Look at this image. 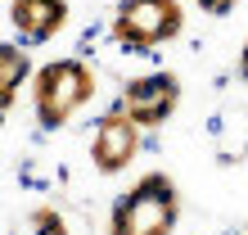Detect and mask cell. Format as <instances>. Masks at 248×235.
Wrapping results in <instances>:
<instances>
[{
  "mask_svg": "<svg viewBox=\"0 0 248 235\" xmlns=\"http://www.w3.org/2000/svg\"><path fill=\"white\" fill-rule=\"evenodd\" d=\"M95 95V72L81 59H54L36 72V118L41 127H63Z\"/></svg>",
  "mask_w": 248,
  "mask_h": 235,
  "instance_id": "2",
  "label": "cell"
},
{
  "mask_svg": "<svg viewBox=\"0 0 248 235\" xmlns=\"http://www.w3.org/2000/svg\"><path fill=\"white\" fill-rule=\"evenodd\" d=\"M176 213H181V199H176L171 176L149 172L113 203L108 235H171Z\"/></svg>",
  "mask_w": 248,
  "mask_h": 235,
  "instance_id": "1",
  "label": "cell"
},
{
  "mask_svg": "<svg viewBox=\"0 0 248 235\" xmlns=\"http://www.w3.org/2000/svg\"><path fill=\"white\" fill-rule=\"evenodd\" d=\"M136 150H140V127L126 118L122 104L95 122L91 158H95V168H99V172H108V176H113V172H122L131 158H136Z\"/></svg>",
  "mask_w": 248,
  "mask_h": 235,
  "instance_id": "5",
  "label": "cell"
},
{
  "mask_svg": "<svg viewBox=\"0 0 248 235\" xmlns=\"http://www.w3.org/2000/svg\"><path fill=\"white\" fill-rule=\"evenodd\" d=\"M36 235H68V226H63L59 213H41L36 217Z\"/></svg>",
  "mask_w": 248,
  "mask_h": 235,
  "instance_id": "8",
  "label": "cell"
},
{
  "mask_svg": "<svg viewBox=\"0 0 248 235\" xmlns=\"http://www.w3.org/2000/svg\"><path fill=\"white\" fill-rule=\"evenodd\" d=\"M176 100H181V82L171 72H154V77H136L122 91V109L136 127H163L171 113H176Z\"/></svg>",
  "mask_w": 248,
  "mask_h": 235,
  "instance_id": "4",
  "label": "cell"
},
{
  "mask_svg": "<svg viewBox=\"0 0 248 235\" xmlns=\"http://www.w3.org/2000/svg\"><path fill=\"white\" fill-rule=\"evenodd\" d=\"M199 5H203V9H208V14H226L230 5H235V0H199Z\"/></svg>",
  "mask_w": 248,
  "mask_h": 235,
  "instance_id": "9",
  "label": "cell"
},
{
  "mask_svg": "<svg viewBox=\"0 0 248 235\" xmlns=\"http://www.w3.org/2000/svg\"><path fill=\"white\" fill-rule=\"evenodd\" d=\"M27 54L14 46V41H5L0 46V113H14V95H18V86L27 77Z\"/></svg>",
  "mask_w": 248,
  "mask_h": 235,
  "instance_id": "7",
  "label": "cell"
},
{
  "mask_svg": "<svg viewBox=\"0 0 248 235\" xmlns=\"http://www.w3.org/2000/svg\"><path fill=\"white\" fill-rule=\"evenodd\" d=\"M9 23L27 46H41L68 23V0H9Z\"/></svg>",
  "mask_w": 248,
  "mask_h": 235,
  "instance_id": "6",
  "label": "cell"
},
{
  "mask_svg": "<svg viewBox=\"0 0 248 235\" xmlns=\"http://www.w3.org/2000/svg\"><path fill=\"white\" fill-rule=\"evenodd\" d=\"M181 27H185V14L176 0H126L113 18V36L126 50H154L171 41Z\"/></svg>",
  "mask_w": 248,
  "mask_h": 235,
  "instance_id": "3",
  "label": "cell"
},
{
  "mask_svg": "<svg viewBox=\"0 0 248 235\" xmlns=\"http://www.w3.org/2000/svg\"><path fill=\"white\" fill-rule=\"evenodd\" d=\"M239 77L248 82V41H244V54H239Z\"/></svg>",
  "mask_w": 248,
  "mask_h": 235,
  "instance_id": "10",
  "label": "cell"
}]
</instances>
